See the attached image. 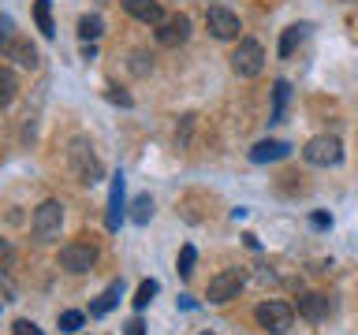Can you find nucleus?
<instances>
[{
    "mask_svg": "<svg viewBox=\"0 0 358 335\" xmlns=\"http://www.w3.org/2000/svg\"><path fill=\"white\" fill-rule=\"evenodd\" d=\"M108 100H112V105H123V108H131L134 105V97L131 94H123V89H116V86H108V94H105Z\"/></svg>",
    "mask_w": 358,
    "mask_h": 335,
    "instance_id": "nucleus-25",
    "label": "nucleus"
},
{
    "mask_svg": "<svg viewBox=\"0 0 358 335\" xmlns=\"http://www.w3.org/2000/svg\"><path fill=\"white\" fill-rule=\"evenodd\" d=\"M313 228H332V216H324V212H313Z\"/></svg>",
    "mask_w": 358,
    "mask_h": 335,
    "instance_id": "nucleus-27",
    "label": "nucleus"
},
{
    "mask_svg": "<svg viewBox=\"0 0 358 335\" xmlns=\"http://www.w3.org/2000/svg\"><path fill=\"white\" fill-rule=\"evenodd\" d=\"M157 279H142V287H138V295H134V309H145L153 302V295H157Z\"/></svg>",
    "mask_w": 358,
    "mask_h": 335,
    "instance_id": "nucleus-23",
    "label": "nucleus"
},
{
    "mask_svg": "<svg viewBox=\"0 0 358 335\" xmlns=\"http://www.w3.org/2000/svg\"><path fill=\"white\" fill-rule=\"evenodd\" d=\"M347 4H358V0H347Z\"/></svg>",
    "mask_w": 358,
    "mask_h": 335,
    "instance_id": "nucleus-29",
    "label": "nucleus"
},
{
    "mask_svg": "<svg viewBox=\"0 0 358 335\" xmlns=\"http://www.w3.org/2000/svg\"><path fill=\"white\" fill-rule=\"evenodd\" d=\"M302 156H306V164H313V168H332V164L343 161V145H340V138H332V134H317V138L306 142Z\"/></svg>",
    "mask_w": 358,
    "mask_h": 335,
    "instance_id": "nucleus-6",
    "label": "nucleus"
},
{
    "mask_svg": "<svg viewBox=\"0 0 358 335\" xmlns=\"http://www.w3.org/2000/svg\"><path fill=\"white\" fill-rule=\"evenodd\" d=\"M83 313H78V309H64L60 313V332H78V328H83Z\"/></svg>",
    "mask_w": 358,
    "mask_h": 335,
    "instance_id": "nucleus-24",
    "label": "nucleus"
},
{
    "mask_svg": "<svg viewBox=\"0 0 358 335\" xmlns=\"http://www.w3.org/2000/svg\"><path fill=\"white\" fill-rule=\"evenodd\" d=\"M287 153H291V145H287V142L265 138V142H257L254 149H250V161H254V164H268V161H284Z\"/></svg>",
    "mask_w": 358,
    "mask_h": 335,
    "instance_id": "nucleus-14",
    "label": "nucleus"
},
{
    "mask_svg": "<svg viewBox=\"0 0 358 335\" xmlns=\"http://www.w3.org/2000/svg\"><path fill=\"white\" fill-rule=\"evenodd\" d=\"M97 265V246L94 242H67L60 250V268L71 276H83Z\"/></svg>",
    "mask_w": 358,
    "mask_h": 335,
    "instance_id": "nucleus-7",
    "label": "nucleus"
},
{
    "mask_svg": "<svg viewBox=\"0 0 358 335\" xmlns=\"http://www.w3.org/2000/svg\"><path fill=\"white\" fill-rule=\"evenodd\" d=\"M302 34H306V27H287V30H284V41H280V56H291V52H295V45L302 41Z\"/></svg>",
    "mask_w": 358,
    "mask_h": 335,
    "instance_id": "nucleus-22",
    "label": "nucleus"
},
{
    "mask_svg": "<svg viewBox=\"0 0 358 335\" xmlns=\"http://www.w3.org/2000/svg\"><path fill=\"white\" fill-rule=\"evenodd\" d=\"M34 22L45 38H52L56 27H52V0H34Z\"/></svg>",
    "mask_w": 358,
    "mask_h": 335,
    "instance_id": "nucleus-16",
    "label": "nucleus"
},
{
    "mask_svg": "<svg viewBox=\"0 0 358 335\" xmlns=\"http://www.w3.org/2000/svg\"><path fill=\"white\" fill-rule=\"evenodd\" d=\"M287 97H291V86L284 82V78H276V86H273V123H280V119H284Z\"/></svg>",
    "mask_w": 358,
    "mask_h": 335,
    "instance_id": "nucleus-17",
    "label": "nucleus"
},
{
    "mask_svg": "<svg viewBox=\"0 0 358 335\" xmlns=\"http://www.w3.org/2000/svg\"><path fill=\"white\" fill-rule=\"evenodd\" d=\"M127 335H145V324L134 317V320H127Z\"/></svg>",
    "mask_w": 358,
    "mask_h": 335,
    "instance_id": "nucleus-28",
    "label": "nucleus"
},
{
    "mask_svg": "<svg viewBox=\"0 0 358 335\" xmlns=\"http://www.w3.org/2000/svg\"><path fill=\"white\" fill-rule=\"evenodd\" d=\"M123 8H127V15L145 22V27H161V22L168 19L164 8H161V0H123Z\"/></svg>",
    "mask_w": 358,
    "mask_h": 335,
    "instance_id": "nucleus-10",
    "label": "nucleus"
},
{
    "mask_svg": "<svg viewBox=\"0 0 358 335\" xmlns=\"http://www.w3.org/2000/svg\"><path fill=\"white\" fill-rule=\"evenodd\" d=\"M60 223H64V205L60 201H41L38 209H34V220H30V231L38 242H52L56 234H60Z\"/></svg>",
    "mask_w": 358,
    "mask_h": 335,
    "instance_id": "nucleus-3",
    "label": "nucleus"
},
{
    "mask_svg": "<svg viewBox=\"0 0 358 335\" xmlns=\"http://www.w3.org/2000/svg\"><path fill=\"white\" fill-rule=\"evenodd\" d=\"M11 332H15V335H41V328L34 320H15V324H11Z\"/></svg>",
    "mask_w": 358,
    "mask_h": 335,
    "instance_id": "nucleus-26",
    "label": "nucleus"
},
{
    "mask_svg": "<svg viewBox=\"0 0 358 335\" xmlns=\"http://www.w3.org/2000/svg\"><path fill=\"white\" fill-rule=\"evenodd\" d=\"M231 71L239 75V78H257L265 71V49H262V41H254V38H243L239 45H235V52H231Z\"/></svg>",
    "mask_w": 358,
    "mask_h": 335,
    "instance_id": "nucleus-2",
    "label": "nucleus"
},
{
    "mask_svg": "<svg viewBox=\"0 0 358 335\" xmlns=\"http://www.w3.org/2000/svg\"><path fill=\"white\" fill-rule=\"evenodd\" d=\"M123 220V175H112V190H108V212H105V228L120 231Z\"/></svg>",
    "mask_w": 358,
    "mask_h": 335,
    "instance_id": "nucleus-13",
    "label": "nucleus"
},
{
    "mask_svg": "<svg viewBox=\"0 0 358 335\" xmlns=\"http://www.w3.org/2000/svg\"><path fill=\"white\" fill-rule=\"evenodd\" d=\"M67 164H71V172L78 183H101V175H105V168H101L94 145H90L86 138H71V145H67Z\"/></svg>",
    "mask_w": 358,
    "mask_h": 335,
    "instance_id": "nucleus-1",
    "label": "nucleus"
},
{
    "mask_svg": "<svg viewBox=\"0 0 358 335\" xmlns=\"http://www.w3.org/2000/svg\"><path fill=\"white\" fill-rule=\"evenodd\" d=\"M11 100H15V75H11V67L4 64L0 67V105H11Z\"/></svg>",
    "mask_w": 358,
    "mask_h": 335,
    "instance_id": "nucleus-19",
    "label": "nucleus"
},
{
    "mask_svg": "<svg viewBox=\"0 0 358 335\" xmlns=\"http://www.w3.org/2000/svg\"><path fill=\"white\" fill-rule=\"evenodd\" d=\"M254 320H257V328L284 335L291 328V320H295V306H287V302H262V306L254 309Z\"/></svg>",
    "mask_w": 358,
    "mask_h": 335,
    "instance_id": "nucleus-5",
    "label": "nucleus"
},
{
    "mask_svg": "<svg viewBox=\"0 0 358 335\" xmlns=\"http://www.w3.org/2000/svg\"><path fill=\"white\" fill-rule=\"evenodd\" d=\"M4 60H15L19 67H30V71H34L41 56H38V49H34L30 41H22V38H11V41H4Z\"/></svg>",
    "mask_w": 358,
    "mask_h": 335,
    "instance_id": "nucleus-12",
    "label": "nucleus"
},
{
    "mask_svg": "<svg viewBox=\"0 0 358 335\" xmlns=\"http://www.w3.org/2000/svg\"><path fill=\"white\" fill-rule=\"evenodd\" d=\"M209 335H213V332H209Z\"/></svg>",
    "mask_w": 358,
    "mask_h": 335,
    "instance_id": "nucleus-30",
    "label": "nucleus"
},
{
    "mask_svg": "<svg viewBox=\"0 0 358 335\" xmlns=\"http://www.w3.org/2000/svg\"><path fill=\"white\" fill-rule=\"evenodd\" d=\"M101 34H105L101 15H83V19H78V38H83V41H97Z\"/></svg>",
    "mask_w": 358,
    "mask_h": 335,
    "instance_id": "nucleus-18",
    "label": "nucleus"
},
{
    "mask_svg": "<svg viewBox=\"0 0 358 335\" xmlns=\"http://www.w3.org/2000/svg\"><path fill=\"white\" fill-rule=\"evenodd\" d=\"M190 38V19L187 15H168L161 27H157V41L164 45V49H176V45H183Z\"/></svg>",
    "mask_w": 358,
    "mask_h": 335,
    "instance_id": "nucleus-9",
    "label": "nucleus"
},
{
    "mask_svg": "<svg viewBox=\"0 0 358 335\" xmlns=\"http://www.w3.org/2000/svg\"><path fill=\"white\" fill-rule=\"evenodd\" d=\"M329 309H332V302H329V295H321V290H310V295L299 298V317H306L310 324H321L329 317Z\"/></svg>",
    "mask_w": 358,
    "mask_h": 335,
    "instance_id": "nucleus-11",
    "label": "nucleus"
},
{
    "mask_svg": "<svg viewBox=\"0 0 358 335\" xmlns=\"http://www.w3.org/2000/svg\"><path fill=\"white\" fill-rule=\"evenodd\" d=\"M194 261H198V250L194 246H183V250H179V261H176V272L187 279L190 272H194Z\"/></svg>",
    "mask_w": 358,
    "mask_h": 335,
    "instance_id": "nucleus-21",
    "label": "nucleus"
},
{
    "mask_svg": "<svg viewBox=\"0 0 358 335\" xmlns=\"http://www.w3.org/2000/svg\"><path fill=\"white\" fill-rule=\"evenodd\" d=\"M243 287H246V272H243V268H224V272H217V276L209 279L206 298L213 302V306H224V302L239 298Z\"/></svg>",
    "mask_w": 358,
    "mask_h": 335,
    "instance_id": "nucleus-4",
    "label": "nucleus"
},
{
    "mask_svg": "<svg viewBox=\"0 0 358 335\" xmlns=\"http://www.w3.org/2000/svg\"><path fill=\"white\" fill-rule=\"evenodd\" d=\"M150 216H153V198L138 194V198H134V205H131V220L134 223H150Z\"/></svg>",
    "mask_w": 358,
    "mask_h": 335,
    "instance_id": "nucleus-20",
    "label": "nucleus"
},
{
    "mask_svg": "<svg viewBox=\"0 0 358 335\" xmlns=\"http://www.w3.org/2000/svg\"><path fill=\"white\" fill-rule=\"evenodd\" d=\"M120 295H123V283L116 279V283H108V287H105V295H101L94 306H90V317H105V313L120 302Z\"/></svg>",
    "mask_w": 358,
    "mask_h": 335,
    "instance_id": "nucleus-15",
    "label": "nucleus"
},
{
    "mask_svg": "<svg viewBox=\"0 0 358 335\" xmlns=\"http://www.w3.org/2000/svg\"><path fill=\"white\" fill-rule=\"evenodd\" d=\"M206 27H209V34L213 38H220V41H235L239 38V15L235 11H228V8H220V4H213L209 11H206Z\"/></svg>",
    "mask_w": 358,
    "mask_h": 335,
    "instance_id": "nucleus-8",
    "label": "nucleus"
}]
</instances>
